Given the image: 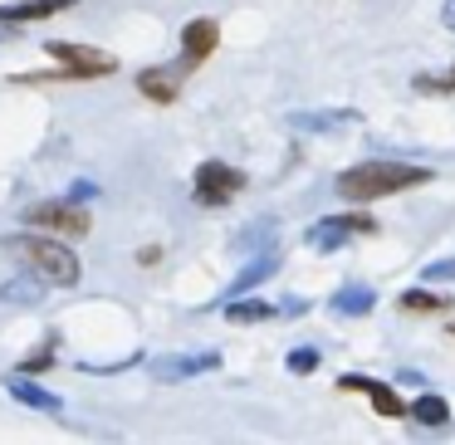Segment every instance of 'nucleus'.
I'll return each mask as SVG.
<instances>
[{
    "mask_svg": "<svg viewBox=\"0 0 455 445\" xmlns=\"http://www.w3.org/2000/svg\"><path fill=\"white\" fill-rule=\"evenodd\" d=\"M5 255H15V265L30 269L40 284L50 289H74L79 284V255L64 240L44 235V230H25V235H5Z\"/></svg>",
    "mask_w": 455,
    "mask_h": 445,
    "instance_id": "nucleus-1",
    "label": "nucleus"
},
{
    "mask_svg": "<svg viewBox=\"0 0 455 445\" xmlns=\"http://www.w3.org/2000/svg\"><path fill=\"white\" fill-rule=\"evenodd\" d=\"M431 181V167H411V162H357L347 167L343 177L333 181V191L343 201H377V196H396V191H411V187H426Z\"/></svg>",
    "mask_w": 455,
    "mask_h": 445,
    "instance_id": "nucleus-2",
    "label": "nucleus"
},
{
    "mask_svg": "<svg viewBox=\"0 0 455 445\" xmlns=\"http://www.w3.org/2000/svg\"><path fill=\"white\" fill-rule=\"evenodd\" d=\"M44 54H50L64 74H74V79H108V74H118V60H113V54L89 50V44H74V40H50Z\"/></svg>",
    "mask_w": 455,
    "mask_h": 445,
    "instance_id": "nucleus-3",
    "label": "nucleus"
},
{
    "mask_svg": "<svg viewBox=\"0 0 455 445\" xmlns=\"http://www.w3.org/2000/svg\"><path fill=\"white\" fill-rule=\"evenodd\" d=\"M25 226L30 230H44V235H89V211L79 201H35L25 211Z\"/></svg>",
    "mask_w": 455,
    "mask_h": 445,
    "instance_id": "nucleus-4",
    "label": "nucleus"
},
{
    "mask_svg": "<svg viewBox=\"0 0 455 445\" xmlns=\"http://www.w3.org/2000/svg\"><path fill=\"white\" fill-rule=\"evenodd\" d=\"M191 191H196L201 206H230L245 191V171L230 167V162H201L196 177H191Z\"/></svg>",
    "mask_w": 455,
    "mask_h": 445,
    "instance_id": "nucleus-5",
    "label": "nucleus"
},
{
    "mask_svg": "<svg viewBox=\"0 0 455 445\" xmlns=\"http://www.w3.org/2000/svg\"><path fill=\"white\" fill-rule=\"evenodd\" d=\"M377 220L372 216H328L318 220V226H308V250H318V255H333V250H343L353 235H372Z\"/></svg>",
    "mask_w": 455,
    "mask_h": 445,
    "instance_id": "nucleus-6",
    "label": "nucleus"
},
{
    "mask_svg": "<svg viewBox=\"0 0 455 445\" xmlns=\"http://www.w3.org/2000/svg\"><path fill=\"white\" fill-rule=\"evenodd\" d=\"M216 367H220V353H172V357L152 362V377L157 382H187V377L216 372Z\"/></svg>",
    "mask_w": 455,
    "mask_h": 445,
    "instance_id": "nucleus-7",
    "label": "nucleus"
},
{
    "mask_svg": "<svg viewBox=\"0 0 455 445\" xmlns=\"http://www.w3.org/2000/svg\"><path fill=\"white\" fill-rule=\"evenodd\" d=\"M338 386H343V392H363L367 401H372V411L387 416V421H392V416H406V401L396 396V386L377 382V377H338Z\"/></svg>",
    "mask_w": 455,
    "mask_h": 445,
    "instance_id": "nucleus-8",
    "label": "nucleus"
},
{
    "mask_svg": "<svg viewBox=\"0 0 455 445\" xmlns=\"http://www.w3.org/2000/svg\"><path fill=\"white\" fill-rule=\"evenodd\" d=\"M357 113L353 108H308V113H289V128L294 132H314V138H323V132H343V128H357Z\"/></svg>",
    "mask_w": 455,
    "mask_h": 445,
    "instance_id": "nucleus-9",
    "label": "nucleus"
},
{
    "mask_svg": "<svg viewBox=\"0 0 455 445\" xmlns=\"http://www.w3.org/2000/svg\"><path fill=\"white\" fill-rule=\"evenodd\" d=\"M216 44H220V25L211 20V15L187 20V30H181V60L187 64H206L211 54H216Z\"/></svg>",
    "mask_w": 455,
    "mask_h": 445,
    "instance_id": "nucleus-10",
    "label": "nucleus"
},
{
    "mask_svg": "<svg viewBox=\"0 0 455 445\" xmlns=\"http://www.w3.org/2000/svg\"><path fill=\"white\" fill-rule=\"evenodd\" d=\"M5 392H11L20 406H30V411H64V396L50 392V386H40L35 377H25V372L5 377Z\"/></svg>",
    "mask_w": 455,
    "mask_h": 445,
    "instance_id": "nucleus-11",
    "label": "nucleus"
},
{
    "mask_svg": "<svg viewBox=\"0 0 455 445\" xmlns=\"http://www.w3.org/2000/svg\"><path fill=\"white\" fill-rule=\"evenodd\" d=\"M79 0H15L0 5V25H30V20H54L60 11H74Z\"/></svg>",
    "mask_w": 455,
    "mask_h": 445,
    "instance_id": "nucleus-12",
    "label": "nucleus"
},
{
    "mask_svg": "<svg viewBox=\"0 0 455 445\" xmlns=\"http://www.w3.org/2000/svg\"><path fill=\"white\" fill-rule=\"evenodd\" d=\"M328 308H333L338 318H367L377 308V294L367 284H343L333 298H328Z\"/></svg>",
    "mask_w": 455,
    "mask_h": 445,
    "instance_id": "nucleus-13",
    "label": "nucleus"
},
{
    "mask_svg": "<svg viewBox=\"0 0 455 445\" xmlns=\"http://www.w3.org/2000/svg\"><path fill=\"white\" fill-rule=\"evenodd\" d=\"M275 269H279V255H275V250H259V255L250 259V265L240 269L235 279H230V289H226V294H230V298H235V294H250V289H259L269 274H275Z\"/></svg>",
    "mask_w": 455,
    "mask_h": 445,
    "instance_id": "nucleus-14",
    "label": "nucleus"
},
{
    "mask_svg": "<svg viewBox=\"0 0 455 445\" xmlns=\"http://www.w3.org/2000/svg\"><path fill=\"white\" fill-rule=\"evenodd\" d=\"M138 93L148 103H162V108H167V103H177V79H172L167 69H142L138 74Z\"/></svg>",
    "mask_w": 455,
    "mask_h": 445,
    "instance_id": "nucleus-15",
    "label": "nucleus"
},
{
    "mask_svg": "<svg viewBox=\"0 0 455 445\" xmlns=\"http://www.w3.org/2000/svg\"><path fill=\"white\" fill-rule=\"evenodd\" d=\"M226 318L230 323H265V318H275V304H265V298H226Z\"/></svg>",
    "mask_w": 455,
    "mask_h": 445,
    "instance_id": "nucleus-16",
    "label": "nucleus"
},
{
    "mask_svg": "<svg viewBox=\"0 0 455 445\" xmlns=\"http://www.w3.org/2000/svg\"><path fill=\"white\" fill-rule=\"evenodd\" d=\"M406 416H416L421 425H445V421H451V401L435 396V392H421L411 406H406Z\"/></svg>",
    "mask_w": 455,
    "mask_h": 445,
    "instance_id": "nucleus-17",
    "label": "nucleus"
},
{
    "mask_svg": "<svg viewBox=\"0 0 455 445\" xmlns=\"http://www.w3.org/2000/svg\"><path fill=\"white\" fill-rule=\"evenodd\" d=\"M54 353H60V338L50 333V338H44V343L30 353V357H25V362H15V372H25V377H40V372H50V367H54Z\"/></svg>",
    "mask_w": 455,
    "mask_h": 445,
    "instance_id": "nucleus-18",
    "label": "nucleus"
},
{
    "mask_svg": "<svg viewBox=\"0 0 455 445\" xmlns=\"http://www.w3.org/2000/svg\"><path fill=\"white\" fill-rule=\"evenodd\" d=\"M0 298H5V304H40V279H5V284H0Z\"/></svg>",
    "mask_w": 455,
    "mask_h": 445,
    "instance_id": "nucleus-19",
    "label": "nucleus"
},
{
    "mask_svg": "<svg viewBox=\"0 0 455 445\" xmlns=\"http://www.w3.org/2000/svg\"><path fill=\"white\" fill-rule=\"evenodd\" d=\"M402 308H406V314H441V308H451V298H445V294H426V289H406Z\"/></svg>",
    "mask_w": 455,
    "mask_h": 445,
    "instance_id": "nucleus-20",
    "label": "nucleus"
},
{
    "mask_svg": "<svg viewBox=\"0 0 455 445\" xmlns=\"http://www.w3.org/2000/svg\"><path fill=\"white\" fill-rule=\"evenodd\" d=\"M318 362H323V357H318V347H294V353L284 357V367H289V372H299V377H308Z\"/></svg>",
    "mask_w": 455,
    "mask_h": 445,
    "instance_id": "nucleus-21",
    "label": "nucleus"
},
{
    "mask_svg": "<svg viewBox=\"0 0 455 445\" xmlns=\"http://www.w3.org/2000/svg\"><path fill=\"white\" fill-rule=\"evenodd\" d=\"M451 279H455V259H431L421 269V284H451Z\"/></svg>",
    "mask_w": 455,
    "mask_h": 445,
    "instance_id": "nucleus-22",
    "label": "nucleus"
},
{
    "mask_svg": "<svg viewBox=\"0 0 455 445\" xmlns=\"http://www.w3.org/2000/svg\"><path fill=\"white\" fill-rule=\"evenodd\" d=\"M441 20H445V30L455 35V0H445V5H441Z\"/></svg>",
    "mask_w": 455,
    "mask_h": 445,
    "instance_id": "nucleus-23",
    "label": "nucleus"
},
{
    "mask_svg": "<svg viewBox=\"0 0 455 445\" xmlns=\"http://www.w3.org/2000/svg\"><path fill=\"white\" fill-rule=\"evenodd\" d=\"M93 191H99V187H89V181H79V187H74V191H69V201H89V196H93Z\"/></svg>",
    "mask_w": 455,
    "mask_h": 445,
    "instance_id": "nucleus-24",
    "label": "nucleus"
},
{
    "mask_svg": "<svg viewBox=\"0 0 455 445\" xmlns=\"http://www.w3.org/2000/svg\"><path fill=\"white\" fill-rule=\"evenodd\" d=\"M451 79H455V74H451Z\"/></svg>",
    "mask_w": 455,
    "mask_h": 445,
    "instance_id": "nucleus-25",
    "label": "nucleus"
}]
</instances>
